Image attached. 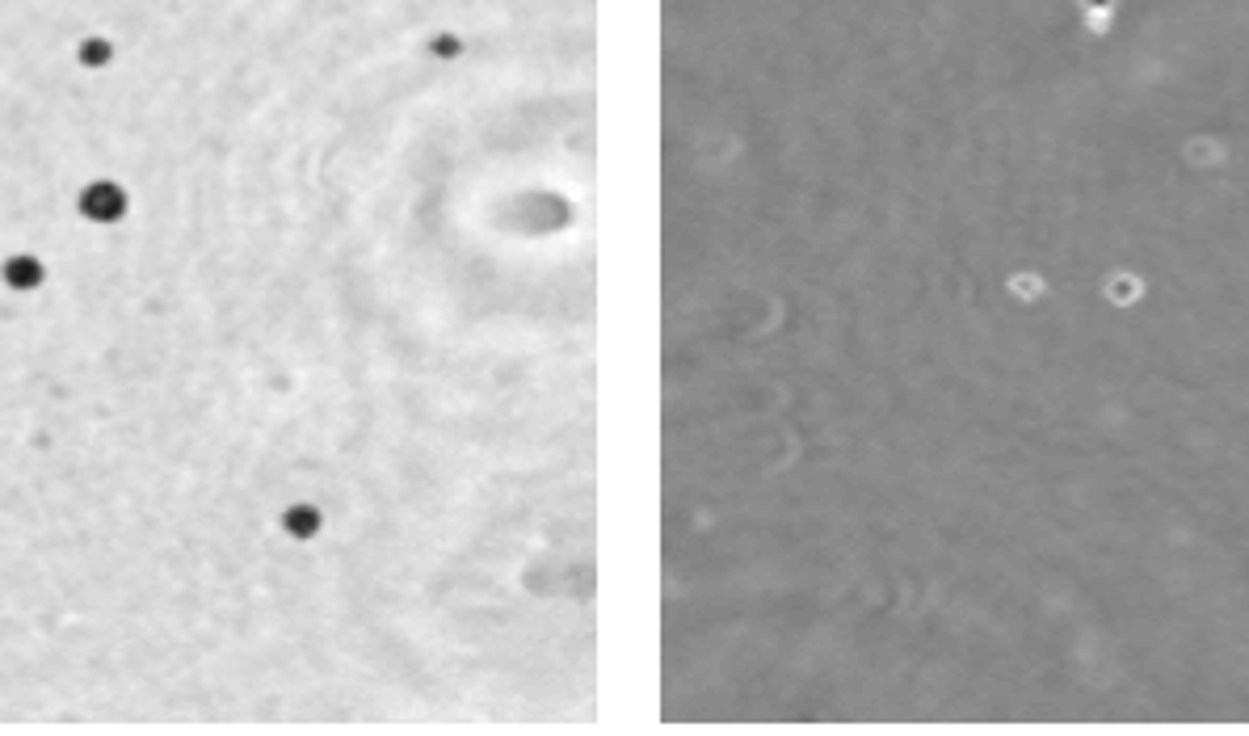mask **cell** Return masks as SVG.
<instances>
[{"mask_svg": "<svg viewBox=\"0 0 1249 736\" xmlns=\"http://www.w3.org/2000/svg\"><path fill=\"white\" fill-rule=\"evenodd\" d=\"M80 211L89 219H114V215H122V194L114 186H106V181H97V186H89L80 194Z\"/></svg>", "mask_w": 1249, "mask_h": 736, "instance_id": "cell-1", "label": "cell"}]
</instances>
